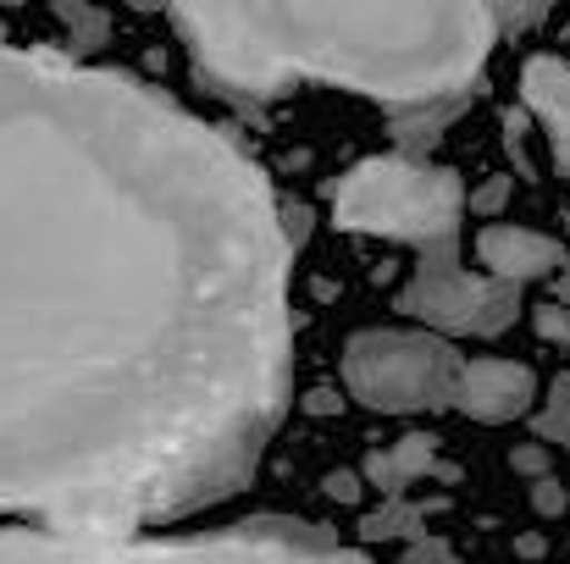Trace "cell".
<instances>
[{
	"instance_id": "obj_20",
	"label": "cell",
	"mask_w": 570,
	"mask_h": 564,
	"mask_svg": "<svg viewBox=\"0 0 570 564\" xmlns=\"http://www.w3.org/2000/svg\"><path fill=\"white\" fill-rule=\"evenodd\" d=\"M404 564H460V554H454V548H449L443 537H426V532H421V537L410 543Z\"/></svg>"
},
{
	"instance_id": "obj_21",
	"label": "cell",
	"mask_w": 570,
	"mask_h": 564,
	"mask_svg": "<svg viewBox=\"0 0 570 564\" xmlns=\"http://www.w3.org/2000/svg\"><path fill=\"white\" fill-rule=\"evenodd\" d=\"M510 465H515L521 476H532V482L549 476V443H521V448L510 454Z\"/></svg>"
},
{
	"instance_id": "obj_9",
	"label": "cell",
	"mask_w": 570,
	"mask_h": 564,
	"mask_svg": "<svg viewBox=\"0 0 570 564\" xmlns=\"http://www.w3.org/2000/svg\"><path fill=\"white\" fill-rule=\"evenodd\" d=\"M521 100L543 122L554 167L570 172V61H560V56H532L527 72H521Z\"/></svg>"
},
{
	"instance_id": "obj_12",
	"label": "cell",
	"mask_w": 570,
	"mask_h": 564,
	"mask_svg": "<svg viewBox=\"0 0 570 564\" xmlns=\"http://www.w3.org/2000/svg\"><path fill=\"white\" fill-rule=\"evenodd\" d=\"M56 17H61V28L72 39V56H89V50H100L111 39V17L100 6H89V0H56Z\"/></svg>"
},
{
	"instance_id": "obj_19",
	"label": "cell",
	"mask_w": 570,
	"mask_h": 564,
	"mask_svg": "<svg viewBox=\"0 0 570 564\" xmlns=\"http://www.w3.org/2000/svg\"><path fill=\"white\" fill-rule=\"evenodd\" d=\"M566 504H570V493L554 476H538V482H532V509H538V515L554 521V515H566Z\"/></svg>"
},
{
	"instance_id": "obj_16",
	"label": "cell",
	"mask_w": 570,
	"mask_h": 564,
	"mask_svg": "<svg viewBox=\"0 0 570 564\" xmlns=\"http://www.w3.org/2000/svg\"><path fill=\"white\" fill-rule=\"evenodd\" d=\"M482 11L493 17V28H532L549 11V0H482Z\"/></svg>"
},
{
	"instance_id": "obj_4",
	"label": "cell",
	"mask_w": 570,
	"mask_h": 564,
	"mask_svg": "<svg viewBox=\"0 0 570 564\" xmlns=\"http://www.w3.org/2000/svg\"><path fill=\"white\" fill-rule=\"evenodd\" d=\"M333 216L350 232H377V238H399L415 249H443V244H460L465 184L449 167L372 156L333 188Z\"/></svg>"
},
{
	"instance_id": "obj_3",
	"label": "cell",
	"mask_w": 570,
	"mask_h": 564,
	"mask_svg": "<svg viewBox=\"0 0 570 564\" xmlns=\"http://www.w3.org/2000/svg\"><path fill=\"white\" fill-rule=\"evenodd\" d=\"M0 564H372L299 521H244L205 537H67L6 526Z\"/></svg>"
},
{
	"instance_id": "obj_8",
	"label": "cell",
	"mask_w": 570,
	"mask_h": 564,
	"mask_svg": "<svg viewBox=\"0 0 570 564\" xmlns=\"http://www.w3.org/2000/svg\"><path fill=\"white\" fill-rule=\"evenodd\" d=\"M476 260L488 266L482 277H499V283H543L566 271V249L549 232H532L515 221H488L476 232Z\"/></svg>"
},
{
	"instance_id": "obj_24",
	"label": "cell",
	"mask_w": 570,
	"mask_h": 564,
	"mask_svg": "<svg viewBox=\"0 0 570 564\" xmlns=\"http://www.w3.org/2000/svg\"><path fill=\"white\" fill-rule=\"evenodd\" d=\"M515 548H521V554H527V560H538V554H543V537H532V532H527V537H521V543H515Z\"/></svg>"
},
{
	"instance_id": "obj_18",
	"label": "cell",
	"mask_w": 570,
	"mask_h": 564,
	"mask_svg": "<svg viewBox=\"0 0 570 564\" xmlns=\"http://www.w3.org/2000/svg\"><path fill=\"white\" fill-rule=\"evenodd\" d=\"M510 194H515V178H488V184L465 199V205H471L476 216H499V210L510 205Z\"/></svg>"
},
{
	"instance_id": "obj_1",
	"label": "cell",
	"mask_w": 570,
	"mask_h": 564,
	"mask_svg": "<svg viewBox=\"0 0 570 564\" xmlns=\"http://www.w3.org/2000/svg\"><path fill=\"white\" fill-rule=\"evenodd\" d=\"M288 255L227 133L0 50V521L139 537L233 498L288 409Z\"/></svg>"
},
{
	"instance_id": "obj_7",
	"label": "cell",
	"mask_w": 570,
	"mask_h": 564,
	"mask_svg": "<svg viewBox=\"0 0 570 564\" xmlns=\"http://www.w3.org/2000/svg\"><path fill=\"white\" fill-rule=\"evenodd\" d=\"M532 398H538V376L521 360L482 355V360L460 366V376H454V409H465L471 420H488V426L527 415Z\"/></svg>"
},
{
	"instance_id": "obj_15",
	"label": "cell",
	"mask_w": 570,
	"mask_h": 564,
	"mask_svg": "<svg viewBox=\"0 0 570 564\" xmlns=\"http://www.w3.org/2000/svg\"><path fill=\"white\" fill-rule=\"evenodd\" d=\"M421 521H426V509H421V504L387 498V509H382V515H366V526H361V532H366L372 543H377V537H410V532L421 537Z\"/></svg>"
},
{
	"instance_id": "obj_2",
	"label": "cell",
	"mask_w": 570,
	"mask_h": 564,
	"mask_svg": "<svg viewBox=\"0 0 570 564\" xmlns=\"http://www.w3.org/2000/svg\"><path fill=\"white\" fill-rule=\"evenodd\" d=\"M173 11L194 72L227 100H272L322 78L387 111L476 83L493 50L482 0H128Z\"/></svg>"
},
{
	"instance_id": "obj_11",
	"label": "cell",
	"mask_w": 570,
	"mask_h": 564,
	"mask_svg": "<svg viewBox=\"0 0 570 564\" xmlns=\"http://www.w3.org/2000/svg\"><path fill=\"white\" fill-rule=\"evenodd\" d=\"M476 100V89H460V95H443V100H426V106H399L393 111V145L404 161H426V150L443 139V128Z\"/></svg>"
},
{
	"instance_id": "obj_17",
	"label": "cell",
	"mask_w": 570,
	"mask_h": 564,
	"mask_svg": "<svg viewBox=\"0 0 570 564\" xmlns=\"http://www.w3.org/2000/svg\"><path fill=\"white\" fill-rule=\"evenodd\" d=\"M532 327H538V338L543 344H560V349H570V305H538L532 310Z\"/></svg>"
},
{
	"instance_id": "obj_13",
	"label": "cell",
	"mask_w": 570,
	"mask_h": 564,
	"mask_svg": "<svg viewBox=\"0 0 570 564\" xmlns=\"http://www.w3.org/2000/svg\"><path fill=\"white\" fill-rule=\"evenodd\" d=\"M515 310H521V283H499V277H493V288H488V299H482L471 333H476V338H499V333L515 327Z\"/></svg>"
},
{
	"instance_id": "obj_10",
	"label": "cell",
	"mask_w": 570,
	"mask_h": 564,
	"mask_svg": "<svg viewBox=\"0 0 570 564\" xmlns=\"http://www.w3.org/2000/svg\"><path fill=\"white\" fill-rule=\"evenodd\" d=\"M432 471H438V437H421V432L399 437L393 448H372L366 465H361V476L377 487L382 498H399L410 482H421Z\"/></svg>"
},
{
	"instance_id": "obj_23",
	"label": "cell",
	"mask_w": 570,
	"mask_h": 564,
	"mask_svg": "<svg viewBox=\"0 0 570 564\" xmlns=\"http://www.w3.org/2000/svg\"><path fill=\"white\" fill-rule=\"evenodd\" d=\"M549 283V299L554 305H570V271H554V277H543Z\"/></svg>"
},
{
	"instance_id": "obj_14",
	"label": "cell",
	"mask_w": 570,
	"mask_h": 564,
	"mask_svg": "<svg viewBox=\"0 0 570 564\" xmlns=\"http://www.w3.org/2000/svg\"><path fill=\"white\" fill-rule=\"evenodd\" d=\"M538 437H543V443H560V448H570V372L554 376L549 404L538 409Z\"/></svg>"
},
{
	"instance_id": "obj_6",
	"label": "cell",
	"mask_w": 570,
	"mask_h": 564,
	"mask_svg": "<svg viewBox=\"0 0 570 564\" xmlns=\"http://www.w3.org/2000/svg\"><path fill=\"white\" fill-rule=\"evenodd\" d=\"M488 288H493V277L465 271L460 266V244H443V249H421V266L399 288V310L415 316L432 333H471Z\"/></svg>"
},
{
	"instance_id": "obj_25",
	"label": "cell",
	"mask_w": 570,
	"mask_h": 564,
	"mask_svg": "<svg viewBox=\"0 0 570 564\" xmlns=\"http://www.w3.org/2000/svg\"><path fill=\"white\" fill-rule=\"evenodd\" d=\"M0 6H22V0H0Z\"/></svg>"
},
{
	"instance_id": "obj_5",
	"label": "cell",
	"mask_w": 570,
	"mask_h": 564,
	"mask_svg": "<svg viewBox=\"0 0 570 564\" xmlns=\"http://www.w3.org/2000/svg\"><path fill=\"white\" fill-rule=\"evenodd\" d=\"M460 349L438 333H410V327H372L355 333L344 349V382L350 398L382 415H415V409H449L454 404V376Z\"/></svg>"
},
{
	"instance_id": "obj_22",
	"label": "cell",
	"mask_w": 570,
	"mask_h": 564,
	"mask_svg": "<svg viewBox=\"0 0 570 564\" xmlns=\"http://www.w3.org/2000/svg\"><path fill=\"white\" fill-rule=\"evenodd\" d=\"M327 493H333V498H344V504H355V498H361V476L338 471V476H327Z\"/></svg>"
}]
</instances>
